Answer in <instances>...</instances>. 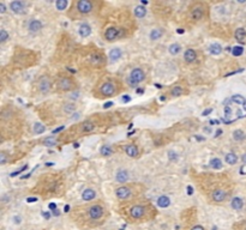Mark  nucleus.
<instances>
[{"instance_id":"f257e3e1","label":"nucleus","mask_w":246,"mask_h":230,"mask_svg":"<svg viewBox=\"0 0 246 230\" xmlns=\"http://www.w3.org/2000/svg\"><path fill=\"white\" fill-rule=\"evenodd\" d=\"M144 78H145V73H144L143 69H135L131 71L130 77H129V79H127V83H129V85L132 86V88H136L139 83H142V82L144 80Z\"/></svg>"},{"instance_id":"f03ea898","label":"nucleus","mask_w":246,"mask_h":230,"mask_svg":"<svg viewBox=\"0 0 246 230\" xmlns=\"http://www.w3.org/2000/svg\"><path fill=\"white\" fill-rule=\"evenodd\" d=\"M100 92L102 96L106 97H111L114 93H116V86L113 82H105L103 84L100 86Z\"/></svg>"},{"instance_id":"7ed1b4c3","label":"nucleus","mask_w":246,"mask_h":230,"mask_svg":"<svg viewBox=\"0 0 246 230\" xmlns=\"http://www.w3.org/2000/svg\"><path fill=\"white\" fill-rule=\"evenodd\" d=\"M57 85H58V89L60 91H70V90L75 89V83L69 77H62L58 80V84Z\"/></svg>"},{"instance_id":"20e7f679","label":"nucleus","mask_w":246,"mask_h":230,"mask_svg":"<svg viewBox=\"0 0 246 230\" xmlns=\"http://www.w3.org/2000/svg\"><path fill=\"white\" fill-rule=\"evenodd\" d=\"M103 207L101 205H92L91 207H89L88 210V215H89V218L92 219V221H97L100 219L101 217L103 216Z\"/></svg>"},{"instance_id":"39448f33","label":"nucleus","mask_w":246,"mask_h":230,"mask_svg":"<svg viewBox=\"0 0 246 230\" xmlns=\"http://www.w3.org/2000/svg\"><path fill=\"white\" fill-rule=\"evenodd\" d=\"M92 7H94V5H92L91 1H89V0H81V1H78L77 2L78 12L82 13V15H88V13H90L92 11Z\"/></svg>"},{"instance_id":"423d86ee","label":"nucleus","mask_w":246,"mask_h":230,"mask_svg":"<svg viewBox=\"0 0 246 230\" xmlns=\"http://www.w3.org/2000/svg\"><path fill=\"white\" fill-rule=\"evenodd\" d=\"M145 212H146L145 207L142 206V205H135V206L131 207L130 210V215L133 219H140V218H143L144 215H145Z\"/></svg>"},{"instance_id":"0eeeda50","label":"nucleus","mask_w":246,"mask_h":230,"mask_svg":"<svg viewBox=\"0 0 246 230\" xmlns=\"http://www.w3.org/2000/svg\"><path fill=\"white\" fill-rule=\"evenodd\" d=\"M121 36V32H120V29H116V28H108L106 32H105V38L112 42L116 38H119Z\"/></svg>"},{"instance_id":"6e6552de","label":"nucleus","mask_w":246,"mask_h":230,"mask_svg":"<svg viewBox=\"0 0 246 230\" xmlns=\"http://www.w3.org/2000/svg\"><path fill=\"white\" fill-rule=\"evenodd\" d=\"M191 17H192L194 21H200L204 17V10H203V6L200 4H197L194 7H192V10H191Z\"/></svg>"},{"instance_id":"1a4fd4ad","label":"nucleus","mask_w":246,"mask_h":230,"mask_svg":"<svg viewBox=\"0 0 246 230\" xmlns=\"http://www.w3.org/2000/svg\"><path fill=\"white\" fill-rule=\"evenodd\" d=\"M51 89V82H49V78L46 76L41 77V79L39 80V90L42 93H46V92L49 91Z\"/></svg>"},{"instance_id":"9d476101","label":"nucleus","mask_w":246,"mask_h":230,"mask_svg":"<svg viewBox=\"0 0 246 230\" xmlns=\"http://www.w3.org/2000/svg\"><path fill=\"white\" fill-rule=\"evenodd\" d=\"M116 194L119 199L125 200L130 197L131 189L129 188V187H126V186H121V187H119V188H116Z\"/></svg>"},{"instance_id":"9b49d317","label":"nucleus","mask_w":246,"mask_h":230,"mask_svg":"<svg viewBox=\"0 0 246 230\" xmlns=\"http://www.w3.org/2000/svg\"><path fill=\"white\" fill-rule=\"evenodd\" d=\"M10 8L13 13H17V15H22L24 13V4L22 1H12L10 4Z\"/></svg>"},{"instance_id":"f8f14e48","label":"nucleus","mask_w":246,"mask_h":230,"mask_svg":"<svg viewBox=\"0 0 246 230\" xmlns=\"http://www.w3.org/2000/svg\"><path fill=\"white\" fill-rule=\"evenodd\" d=\"M213 200L215 201V203H221L223 200L226 199V192L223 191V189H215V191L213 192Z\"/></svg>"},{"instance_id":"ddd939ff","label":"nucleus","mask_w":246,"mask_h":230,"mask_svg":"<svg viewBox=\"0 0 246 230\" xmlns=\"http://www.w3.org/2000/svg\"><path fill=\"white\" fill-rule=\"evenodd\" d=\"M116 180L119 182V184H125V182H127V180H129V173H127L126 170L120 169V170L116 173Z\"/></svg>"},{"instance_id":"4468645a","label":"nucleus","mask_w":246,"mask_h":230,"mask_svg":"<svg viewBox=\"0 0 246 230\" xmlns=\"http://www.w3.org/2000/svg\"><path fill=\"white\" fill-rule=\"evenodd\" d=\"M78 32H79V35H81L82 37H88V36L91 34V28H90L89 24L83 23V24H81V26H79V29H78Z\"/></svg>"},{"instance_id":"2eb2a0df","label":"nucleus","mask_w":246,"mask_h":230,"mask_svg":"<svg viewBox=\"0 0 246 230\" xmlns=\"http://www.w3.org/2000/svg\"><path fill=\"white\" fill-rule=\"evenodd\" d=\"M96 197V192L91 189V188H86L83 193H82V199L84 201H90Z\"/></svg>"},{"instance_id":"dca6fc26","label":"nucleus","mask_w":246,"mask_h":230,"mask_svg":"<svg viewBox=\"0 0 246 230\" xmlns=\"http://www.w3.org/2000/svg\"><path fill=\"white\" fill-rule=\"evenodd\" d=\"M41 29H42V23L37 19H32L29 23V31L30 32H37Z\"/></svg>"},{"instance_id":"f3484780","label":"nucleus","mask_w":246,"mask_h":230,"mask_svg":"<svg viewBox=\"0 0 246 230\" xmlns=\"http://www.w3.org/2000/svg\"><path fill=\"white\" fill-rule=\"evenodd\" d=\"M125 152L127 156H130V157H137L138 156V147L136 145H127L125 147Z\"/></svg>"},{"instance_id":"a211bd4d","label":"nucleus","mask_w":246,"mask_h":230,"mask_svg":"<svg viewBox=\"0 0 246 230\" xmlns=\"http://www.w3.org/2000/svg\"><path fill=\"white\" fill-rule=\"evenodd\" d=\"M196 58H197V55H196V52L193 50V49H187L184 54V59L186 62H189V64H191L196 60Z\"/></svg>"},{"instance_id":"6ab92c4d","label":"nucleus","mask_w":246,"mask_h":230,"mask_svg":"<svg viewBox=\"0 0 246 230\" xmlns=\"http://www.w3.org/2000/svg\"><path fill=\"white\" fill-rule=\"evenodd\" d=\"M109 58H111V60H112V61H116V60H119V59L121 58V50H120L119 48H114V49H112V50L109 52Z\"/></svg>"},{"instance_id":"aec40b11","label":"nucleus","mask_w":246,"mask_h":230,"mask_svg":"<svg viewBox=\"0 0 246 230\" xmlns=\"http://www.w3.org/2000/svg\"><path fill=\"white\" fill-rule=\"evenodd\" d=\"M157 205L160 207H168L170 205V199H169L167 195H161L157 199Z\"/></svg>"},{"instance_id":"412c9836","label":"nucleus","mask_w":246,"mask_h":230,"mask_svg":"<svg viewBox=\"0 0 246 230\" xmlns=\"http://www.w3.org/2000/svg\"><path fill=\"white\" fill-rule=\"evenodd\" d=\"M231 205L234 210H241L243 206H244V201H243L241 198H233Z\"/></svg>"},{"instance_id":"4be33fe9","label":"nucleus","mask_w":246,"mask_h":230,"mask_svg":"<svg viewBox=\"0 0 246 230\" xmlns=\"http://www.w3.org/2000/svg\"><path fill=\"white\" fill-rule=\"evenodd\" d=\"M224 160H226V163H228V164H235L237 162H238V157H237V155L233 152H229L226 155V157H224Z\"/></svg>"},{"instance_id":"5701e85b","label":"nucleus","mask_w":246,"mask_h":230,"mask_svg":"<svg viewBox=\"0 0 246 230\" xmlns=\"http://www.w3.org/2000/svg\"><path fill=\"white\" fill-rule=\"evenodd\" d=\"M135 15L136 17H138V18H144L146 15V10L144 6H137V7L135 8Z\"/></svg>"},{"instance_id":"b1692460","label":"nucleus","mask_w":246,"mask_h":230,"mask_svg":"<svg viewBox=\"0 0 246 230\" xmlns=\"http://www.w3.org/2000/svg\"><path fill=\"white\" fill-rule=\"evenodd\" d=\"M77 109V106L75 103H66L64 106V113L66 114H71V113H75V110Z\"/></svg>"},{"instance_id":"393cba45","label":"nucleus","mask_w":246,"mask_h":230,"mask_svg":"<svg viewBox=\"0 0 246 230\" xmlns=\"http://www.w3.org/2000/svg\"><path fill=\"white\" fill-rule=\"evenodd\" d=\"M209 50H210V53L214 54V55H219V54L222 52V47L220 46V45H217V43H214V45L210 46Z\"/></svg>"},{"instance_id":"a878e982","label":"nucleus","mask_w":246,"mask_h":230,"mask_svg":"<svg viewBox=\"0 0 246 230\" xmlns=\"http://www.w3.org/2000/svg\"><path fill=\"white\" fill-rule=\"evenodd\" d=\"M210 167L213 169H221L222 168V161L220 160V158H213L211 161H210Z\"/></svg>"},{"instance_id":"bb28decb","label":"nucleus","mask_w":246,"mask_h":230,"mask_svg":"<svg viewBox=\"0 0 246 230\" xmlns=\"http://www.w3.org/2000/svg\"><path fill=\"white\" fill-rule=\"evenodd\" d=\"M245 37H246V30L245 29H243V28L237 29V31H235V38H237L238 41H243Z\"/></svg>"},{"instance_id":"cd10ccee","label":"nucleus","mask_w":246,"mask_h":230,"mask_svg":"<svg viewBox=\"0 0 246 230\" xmlns=\"http://www.w3.org/2000/svg\"><path fill=\"white\" fill-rule=\"evenodd\" d=\"M233 138H234V140H237V141H240V140H243V139L245 138V133L241 130L234 131L233 132Z\"/></svg>"},{"instance_id":"c85d7f7f","label":"nucleus","mask_w":246,"mask_h":230,"mask_svg":"<svg viewBox=\"0 0 246 230\" xmlns=\"http://www.w3.org/2000/svg\"><path fill=\"white\" fill-rule=\"evenodd\" d=\"M232 102L243 106V104H245L246 103V100L243 97V96H240V95H234V96H232Z\"/></svg>"},{"instance_id":"c756f323","label":"nucleus","mask_w":246,"mask_h":230,"mask_svg":"<svg viewBox=\"0 0 246 230\" xmlns=\"http://www.w3.org/2000/svg\"><path fill=\"white\" fill-rule=\"evenodd\" d=\"M67 5H69V2H67L66 0H58V1L55 2V6H57V8H58L59 11H64L65 8L67 7Z\"/></svg>"},{"instance_id":"7c9ffc66","label":"nucleus","mask_w":246,"mask_h":230,"mask_svg":"<svg viewBox=\"0 0 246 230\" xmlns=\"http://www.w3.org/2000/svg\"><path fill=\"white\" fill-rule=\"evenodd\" d=\"M180 49H181V47L180 45H178V43H173V45H170L169 46V53L172 54V55H175L180 52Z\"/></svg>"},{"instance_id":"2f4dec72","label":"nucleus","mask_w":246,"mask_h":230,"mask_svg":"<svg viewBox=\"0 0 246 230\" xmlns=\"http://www.w3.org/2000/svg\"><path fill=\"white\" fill-rule=\"evenodd\" d=\"M94 127H95V125L91 121H86V122L82 125V131L83 132H90V131L94 130Z\"/></svg>"},{"instance_id":"473e14b6","label":"nucleus","mask_w":246,"mask_h":230,"mask_svg":"<svg viewBox=\"0 0 246 230\" xmlns=\"http://www.w3.org/2000/svg\"><path fill=\"white\" fill-rule=\"evenodd\" d=\"M162 36V30L161 29H154L150 32V38L151 40H159Z\"/></svg>"},{"instance_id":"72a5a7b5","label":"nucleus","mask_w":246,"mask_h":230,"mask_svg":"<svg viewBox=\"0 0 246 230\" xmlns=\"http://www.w3.org/2000/svg\"><path fill=\"white\" fill-rule=\"evenodd\" d=\"M243 53H244V48L241 46H235L233 49H232V54H233L234 56H240Z\"/></svg>"},{"instance_id":"f704fd0d","label":"nucleus","mask_w":246,"mask_h":230,"mask_svg":"<svg viewBox=\"0 0 246 230\" xmlns=\"http://www.w3.org/2000/svg\"><path fill=\"white\" fill-rule=\"evenodd\" d=\"M45 130H46V128H45V126H43V125H41V123L37 122V123H35V125H34V132H35L36 134H41V133H43Z\"/></svg>"},{"instance_id":"c9c22d12","label":"nucleus","mask_w":246,"mask_h":230,"mask_svg":"<svg viewBox=\"0 0 246 230\" xmlns=\"http://www.w3.org/2000/svg\"><path fill=\"white\" fill-rule=\"evenodd\" d=\"M100 152H101V155H103V156H109V155H112V149H111L108 145H105L101 147Z\"/></svg>"},{"instance_id":"e433bc0d","label":"nucleus","mask_w":246,"mask_h":230,"mask_svg":"<svg viewBox=\"0 0 246 230\" xmlns=\"http://www.w3.org/2000/svg\"><path fill=\"white\" fill-rule=\"evenodd\" d=\"M43 144L46 146H54L57 144V140L53 138V137H49V138L45 139V141H43Z\"/></svg>"},{"instance_id":"4c0bfd02","label":"nucleus","mask_w":246,"mask_h":230,"mask_svg":"<svg viewBox=\"0 0 246 230\" xmlns=\"http://www.w3.org/2000/svg\"><path fill=\"white\" fill-rule=\"evenodd\" d=\"M172 95H173V96H175V97L181 96V95H183V89H181L180 86H175V88H173V90H172Z\"/></svg>"},{"instance_id":"58836bf2","label":"nucleus","mask_w":246,"mask_h":230,"mask_svg":"<svg viewBox=\"0 0 246 230\" xmlns=\"http://www.w3.org/2000/svg\"><path fill=\"white\" fill-rule=\"evenodd\" d=\"M7 38H8V34L4 30V29H1V30H0V42H1V43H4Z\"/></svg>"},{"instance_id":"ea45409f","label":"nucleus","mask_w":246,"mask_h":230,"mask_svg":"<svg viewBox=\"0 0 246 230\" xmlns=\"http://www.w3.org/2000/svg\"><path fill=\"white\" fill-rule=\"evenodd\" d=\"M168 158L170 161H177L178 160V155L174 151H169L168 152Z\"/></svg>"},{"instance_id":"a19ab883","label":"nucleus","mask_w":246,"mask_h":230,"mask_svg":"<svg viewBox=\"0 0 246 230\" xmlns=\"http://www.w3.org/2000/svg\"><path fill=\"white\" fill-rule=\"evenodd\" d=\"M5 162H6V156H5V153H0V163L1 164H5Z\"/></svg>"},{"instance_id":"79ce46f5","label":"nucleus","mask_w":246,"mask_h":230,"mask_svg":"<svg viewBox=\"0 0 246 230\" xmlns=\"http://www.w3.org/2000/svg\"><path fill=\"white\" fill-rule=\"evenodd\" d=\"M6 12V7L4 2H0V13H5Z\"/></svg>"},{"instance_id":"37998d69","label":"nucleus","mask_w":246,"mask_h":230,"mask_svg":"<svg viewBox=\"0 0 246 230\" xmlns=\"http://www.w3.org/2000/svg\"><path fill=\"white\" fill-rule=\"evenodd\" d=\"M211 112H213V108H208V109H205V110L202 113V115H203V116H207V115H209Z\"/></svg>"},{"instance_id":"c03bdc74","label":"nucleus","mask_w":246,"mask_h":230,"mask_svg":"<svg viewBox=\"0 0 246 230\" xmlns=\"http://www.w3.org/2000/svg\"><path fill=\"white\" fill-rule=\"evenodd\" d=\"M78 95H79V93H78V92H73V93H72V95H71V97H70V98H71V100H77L78 97H79V96H78Z\"/></svg>"},{"instance_id":"a18cd8bd","label":"nucleus","mask_w":246,"mask_h":230,"mask_svg":"<svg viewBox=\"0 0 246 230\" xmlns=\"http://www.w3.org/2000/svg\"><path fill=\"white\" fill-rule=\"evenodd\" d=\"M192 230H204V228L202 225H194L192 228Z\"/></svg>"},{"instance_id":"49530a36","label":"nucleus","mask_w":246,"mask_h":230,"mask_svg":"<svg viewBox=\"0 0 246 230\" xmlns=\"http://www.w3.org/2000/svg\"><path fill=\"white\" fill-rule=\"evenodd\" d=\"M192 193H193V188L191 187V186H187V194H190V195H191Z\"/></svg>"},{"instance_id":"de8ad7c7","label":"nucleus","mask_w":246,"mask_h":230,"mask_svg":"<svg viewBox=\"0 0 246 230\" xmlns=\"http://www.w3.org/2000/svg\"><path fill=\"white\" fill-rule=\"evenodd\" d=\"M130 100H131V98L129 97V96H127V95H125V96L123 97V102H129Z\"/></svg>"},{"instance_id":"09e8293b","label":"nucleus","mask_w":246,"mask_h":230,"mask_svg":"<svg viewBox=\"0 0 246 230\" xmlns=\"http://www.w3.org/2000/svg\"><path fill=\"white\" fill-rule=\"evenodd\" d=\"M13 219H15L16 224H19V223H21V217H15Z\"/></svg>"},{"instance_id":"8fccbe9b","label":"nucleus","mask_w":246,"mask_h":230,"mask_svg":"<svg viewBox=\"0 0 246 230\" xmlns=\"http://www.w3.org/2000/svg\"><path fill=\"white\" fill-rule=\"evenodd\" d=\"M62 130H64V126H62V127H59V128H57V130L53 131V133H58V132H60Z\"/></svg>"},{"instance_id":"3c124183","label":"nucleus","mask_w":246,"mask_h":230,"mask_svg":"<svg viewBox=\"0 0 246 230\" xmlns=\"http://www.w3.org/2000/svg\"><path fill=\"white\" fill-rule=\"evenodd\" d=\"M27 200H28V203H34V201H36L37 199L36 198H28Z\"/></svg>"},{"instance_id":"603ef678","label":"nucleus","mask_w":246,"mask_h":230,"mask_svg":"<svg viewBox=\"0 0 246 230\" xmlns=\"http://www.w3.org/2000/svg\"><path fill=\"white\" fill-rule=\"evenodd\" d=\"M53 213H54V216H59V215H60V212H59V210H58V208H57V210H54Z\"/></svg>"},{"instance_id":"864d4df0","label":"nucleus","mask_w":246,"mask_h":230,"mask_svg":"<svg viewBox=\"0 0 246 230\" xmlns=\"http://www.w3.org/2000/svg\"><path fill=\"white\" fill-rule=\"evenodd\" d=\"M112 104H113L112 102H108V103H106V104H105L103 107H105V108H109V107H111V106H112Z\"/></svg>"},{"instance_id":"5fc2aeb1","label":"nucleus","mask_w":246,"mask_h":230,"mask_svg":"<svg viewBox=\"0 0 246 230\" xmlns=\"http://www.w3.org/2000/svg\"><path fill=\"white\" fill-rule=\"evenodd\" d=\"M49 208H52V210H57V208H55V204H51V205H49Z\"/></svg>"},{"instance_id":"6e6d98bb","label":"nucleus","mask_w":246,"mask_h":230,"mask_svg":"<svg viewBox=\"0 0 246 230\" xmlns=\"http://www.w3.org/2000/svg\"><path fill=\"white\" fill-rule=\"evenodd\" d=\"M43 216H45L46 218H49V217H51V215H49V213H47V212H43Z\"/></svg>"},{"instance_id":"4d7b16f0","label":"nucleus","mask_w":246,"mask_h":230,"mask_svg":"<svg viewBox=\"0 0 246 230\" xmlns=\"http://www.w3.org/2000/svg\"><path fill=\"white\" fill-rule=\"evenodd\" d=\"M69 210H70V206L69 205H66V206H65V212H67Z\"/></svg>"},{"instance_id":"13d9d810","label":"nucleus","mask_w":246,"mask_h":230,"mask_svg":"<svg viewBox=\"0 0 246 230\" xmlns=\"http://www.w3.org/2000/svg\"><path fill=\"white\" fill-rule=\"evenodd\" d=\"M137 91H138V93H143V92H144V90H143V89H138Z\"/></svg>"},{"instance_id":"bf43d9fd","label":"nucleus","mask_w":246,"mask_h":230,"mask_svg":"<svg viewBox=\"0 0 246 230\" xmlns=\"http://www.w3.org/2000/svg\"><path fill=\"white\" fill-rule=\"evenodd\" d=\"M178 34H184V29H183V30H181V29H179V30H178Z\"/></svg>"},{"instance_id":"052dcab7","label":"nucleus","mask_w":246,"mask_h":230,"mask_svg":"<svg viewBox=\"0 0 246 230\" xmlns=\"http://www.w3.org/2000/svg\"><path fill=\"white\" fill-rule=\"evenodd\" d=\"M243 160H244V162H245V163H246V155H245V156H244V157H243Z\"/></svg>"},{"instance_id":"680f3d73","label":"nucleus","mask_w":246,"mask_h":230,"mask_svg":"<svg viewBox=\"0 0 246 230\" xmlns=\"http://www.w3.org/2000/svg\"><path fill=\"white\" fill-rule=\"evenodd\" d=\"M245 230H246V229H245Z\"/></svg>"}]
</instances>
